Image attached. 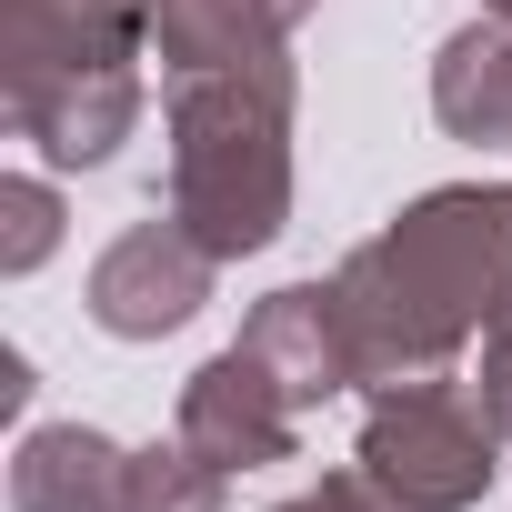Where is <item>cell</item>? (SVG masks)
<instances>
[{
  "instance_id": "cell-1",
  "label": "cell",
  "mask_w": 512,
  "mask_h": 512,
  "mask_svg": "<svg viewBox=\"0 0 512 512\" xmlns=\"http://www.w3.org/2000/svg\"><path fill=\"white\" fill-rule=\"evenodd\" d=\"M362 392L452 372L462 342H482L512 312V181H452L422 191L392 231H372L332 272Z\"/></svg>"
},
{
  "instance_id": "cell-2",
  "label": "cell",
  "mask_w": 512,
  "mask_h": 512,
  "mask_svg": "<svg viewBox=\"0 0 512 512\" xmlns=\"http://www.w3.org/2000/svg\"><path fill=\"white\" fill-rule=\"evenodd\" d=\"M171 211L211 262H251L292 221V61L171 81Z\"/></svg>"
},
{
  "instance_id": "cell-3",
  "label": "cell",
  "mask_w": 512,
  "mask_h": 512,
  "mask_svg": "<svg viewBox=\"0 0 512 512\" xmlns=\"http://www.w3.org/2000/svg\"><path fill=\"white\" fill-rule=\"evenodd\" d=\"M492 452H502V432H492L482 392L452 382V372H422V382H382L372 392L352 462L402 512H472L492 492Z\"/></svg>"
},
{
  "instance_id": "cell-4",
  "label": "cell",
  "mask_w": 512,
  "mask_h": 512,
  "mask_svg": "<svg viewBox=\"0 0 512 512\" xmlns=\"http://www.w3.org/2000/svg\"><path fill=\"white\" fill-rule=\"evenodd\" d=\"M161 0H0V91H51L81 71H131Z\"/></svg>"
},
{
  "instance_id": "cell-5",
  "label": "cell",
  "mask_w": 512,
  "mask_h": 512,
  "mask_svg": "<svg viewBox=\"0 0 512 512\" xmlns=\"http://www.w3.org/2000/svg\"><path fill=\"white\" fill-rule=\"evenodd\" d=\"M211 251L181 231V211H161V221H131L101 262H91V322L111 332V342H161V332H181L201 302H211Z\"/></svg>"
},
{
  "instance_id": "cell-6",
  "label": "cell",
  "mask_w": 512,
  "mask_h": 512,
  "mask_svg": "<svg viewBox=\"0 0 512 512\" xmlns=\"http://www.w3.org/2000/svg\"><path fill=\"white\" fill-rule=\"evenodd\" d=\"M181 442L201 462H221V472H272V462L302 452V412H292V392L262 362L231 342V352H211L181 382Z\"/></svg>"
},
{
  "instance_id": "cell-7",
  "label": "cell",
  "mask_w": 512,
  "mask_h": 512,
  "mask_svg": "<svg viewBox=\"0 0 512 512\" xmlns=\"http://www.w3.org/2000/svg\"><path fill=\"white\" fill-rule=\"evenodd\" d=\"M241 352H251V362H262V372L292 392V412H322L332 392H362L352 322H342V292H332V282H282L272 302H251Z\"/></svg>"
},
{
  "instance_id": "cell-8",
  "label": "cell",
  "mask_w": 512,
  "mask_h": 512,
  "mask_svg": "<svg viewBox=\"0 0 512 512\" xmlns=\"http://www.w3.org/2000/svg\"><path fill=\"white\" fill-rule=\"evenodd\" d=\"M141 61L131 71H81V81H51V91H21L11 101V131L51 161V171H101L131 131H141Z\"/></svg>"
},
{
  "instance_id": "cell-9",
  "label": "cell",
  "mask_w": 512,
  "mask_h": 512,
  "mask_svg": "<svg viewBox=\"0 0 512 512\" xmlns=\"http://www.w3.org/2000/svg\"><path fill=\"white\" fill-rule=\"evenodd\" d=\"M312 11H322V0H161L151 51H161L171 81H191V71H241V61H282Z\"/></svg>"
},
{
  "instance_id": "cell-10",
  "label": "cell",
  "mask_w": 512,
  "mask_h": 512,
  "mask_svg": "<svg viewBox=\"0 0 512 512\" xmlns=\"http://www.w3.org/2000/svg\"><path fill=\"white\" fill-rule=\"evenodd\" d=\"M131 502V452L91 422H41L11 452V512H121Z\"/></svg>"
},
{
  "instance_id": "cell-11",
  "label": "cell",
  "mask_w": 512,
  "mask_h": 512,
  "mask_svg": "<svg viewBox=\"0 0 512 512\" xmlns=\"http://www.w3.org/2000/svg\"><path fill=\"white\" fill-rule=\"evenodd\" d=\"M432 121L452 141H512V21H472L432 51Z\"/></svg>"
},
{
  "instance_id": "cell-12",
  "label": "cell",
  "mask_w": 512,
  "mask_h": 512,
  "mask_svg": "<svg viewBox=\"0 0 512 512\" xmlns=\"http://www.w3.org/2000/svg\"><path fill=\"white\" fill-rule=\"evenodd\" d=\"M221 462H201L181 432L171 442H151V452H131V502L121 512H221Z\"/></svg>"
},
{
  "instance_id": "cell-13",
  "label": "cell",
  "mask_w": 512,
  "mask_h": 512,
  "mask_svg": "<svg viewBox=\"0 0 512 512\" xmlns=\"http://www.w3.org/2000/svg\"><path fill=\"white\" fill-rule=\"evenodd\" d=\"M51 251H61V191L41 181V171H11V181H0V272H41L51 262Z\"/></svg>"
},
{
  "instance_id": "cell-14",
  "label": "cell",
  "mask_w": 512,
  "mask_h": 512,
  "mask_svg": "<svg viewBox=\"0 0 512 512\" xmlns=\"http://www.w3.org/2000/svg\"><path fill=\"white\" fill-rule=\"evenodd\" d=\"M272 512H402V502H392V492L352 462V472H322L312 492H292V502H272Z\"/></svg>"
},
{
  "instance_id": "cell-15",
  "label": "cell",
  "mask_w": 512,
  "mask_h": 512,
  "mask_svg": "<svg viewBox=\"0 0 512 512\" xmlns=\"http://www.w3.org/2000/svg\"><path fill=\"white\" fill-rule=\"evenodd\" d=\"M472 392H482V412H492V432L512 442V312L482 332V362H472Z\"/></svg>"
},
{
  "instance_id": "cell-16",
  "label": "cell",
  "mask_w": 512,
  "mask_h": 512,
  "mask_svg": "<svg viewBox=\"0 0 512 512\" xmlns=\"http://www.w3.org/2000/svg\"><path fill=\"white\" fill-rule=\"evenodd\" d=\"M482 11H492V21H512V0H482Z\"/></svg>"
}]
</instances>
